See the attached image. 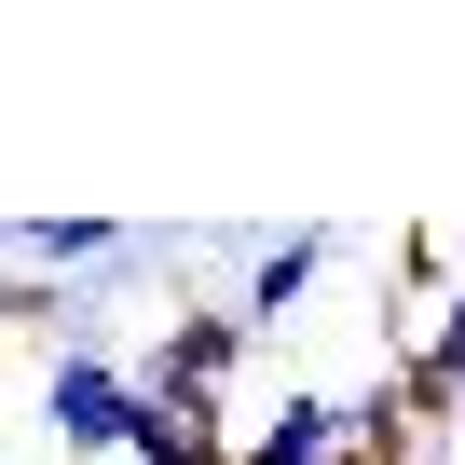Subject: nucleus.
<instances>
[{
	"label": "nucleus",
	"instance_id": "5",
	"mask_svg": "<svg viewBox=\"0 0 465 465\" xmlns=\"http://www.w3.org/2000/svg\"><path fill=\"white\" fill-rule=\"evenodd\" d=\"M397 397H411V424H451V411H465V288H438V315H424V356L397 370Z\"/></svg>",
	"mask_w": 465,
	"mask_h": 465
},
{
	"label": "nucleus",
	"instance_id": "6",
	"mask_svg": "<svg viewBox=\"0 0 465 465\" xmlns=\"http://www.w3.org/2000/svg\"><path fill=\"white\" fill-rule=\"evenodd\" d=\"M137 465H232V424H178L137 397Z\"/></svg>",
	"mask_w": 465,
	"mask_h": 465
},
{
	"label": "nucleus",
	"instance_id": "1",
	"mask_svg": "<svg viewBox=\"0 0 465 465\" xmlns=\"http://www.w3.org/2000/svg\"><path fill=\"white\" fill-rule=\"evenodd\" d=\"M42 424H55V451H83V465L137 451V356H124L110 315H83V302H69L55 356H42Z\"/></svg>",
	"mask_w": 465,
	"mask_h": 465
},
{
	"label": "nucleus",
	"instance_id": "2",
	"mask_svg": "<svg viewBox=\"0 0 465 465\" xmlns=\"http://www.w3.org/2000/svg\"><path fill=\"white\" fill-rule=\"evenodd\" d=\"M247 356H261V329H247V315H232V302H192V315H164V329H151L137 397H151V411H178V424H232V383H247Z\"/></svg>",
	"mask_w": 465,
	"mask_h": 465
},
{
	"label": "nucleus",
	"instance_id": "4",
	"mask_svg": "<svg viewBox=\"0 0 465 465\" xmlns=\"http://www.w3.org/2000/svg\"><path fill=\"white\" fill-rule=\"evenodd\" d=\"M329 261H342V232H274V247L247 261V302H232V315H247V329L274 342V329L315 302V274H329Z\"/></svg>",
	"mask_w": 465,
	"mask_h": 465
},
{
	"label": "nucleus",
	"instance_id": "3",
	"mask_svg": "<svg viewBox=\"0 0 465 465\" xmlns=\"http://www.w3.org/2000/svg\"><path fill=\"white\" fill-rule=\"evenodd\" d=\"M232 465H342V397L329 383H274L261 424H232Z\"/></svg>",
	"mask_w": 465,
	"mask_h": 465
}]
</instances>
